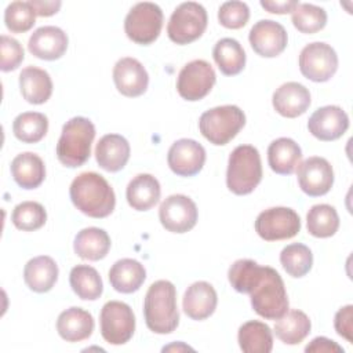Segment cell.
Segmentation results:
<instances>
[{
    "mask_svg": "<svg viewBox=\"0 0 353 353\" xmlns=\"http://www.w3.org/2000/svg\"><path fill=\"white\" fill-rule=\"evenodd\" d=\"M262 181V163L256 148L240 145L229 156L226 171V186L237 194L244 196L254 192Z\"/></svg>",
    "mask_w": 353,
    "mask_h": 353,
    "instance_id": "cell-5",
    "label": "cell"
},
{
    "mask_svg": "<svg viewBox=\"0 0 353 353\" xmlns=\"http://www.w3.org/2000/svg\"><path fill=\"white\" fill-rule=\"evenodd\" d=\"M306 353H343V347L339 346L332 339L325 336H317L310 341V343L305 347Z\"/></svg>",
    "mask_w": 353,
    "mask_h": 353,
    "instance_id": "cell-45",
    "label": "cell"
},
{
    "mask_svg": "<svg viewBox=\"0 0 353 353\" xmlns=\"http://www.w3.org/2000/svg\"><path fill=\"white\" fill-rule=\"evenodd\" d=\"M306 229L309 234L327 239L334 236L339 229V216L336 210L330 204H316L306 215Z\"/></svg>",
    "mask_w": 353,
    "mask_h": 353,
    "instance_id": "cell-36",
    "label": "cell"
},
{
    "mask_svg": "<svg viewBox=\"0 0 353 353\" xmlns=\"http://www.w3.org/2000/svg\"><path fill=\"white\" fill-rule=\"evenodd\" d=\"M280 263L291 277L299 279L310 272L313 254L307 245L302 243H292L281 250Z\"/></svg>",
    "mask_w": 353,
    "mask_h": 353,
    "instance_id": "cell-37",
    "label": "cell"
},
{
    "mask_svg": "<svg viewBox=\"0 0 353 353\" xmlns=\"http://www.w3.org/2000/svg\"><path fill=\"white\" fill-rule=\"evenodd\" d=\"M349 128L347 113L336 106L327 105L316 109L307 121L309 132L324 142L335 141L341 138Z\"/></svg>",
    "mask_w": 353,
    "mask_h": 353,
    "instance_id": "cell-17",
    "label": "cell"
},
{
    "mask_svg": "<svg viewBox=\"0 0 353 353\" xmlns=\"http://www.w3.org/2000/svg\"><path fill=\"white\" fill-rule=\"evenodd\" d=\"M48 131V119L40 112H23L14 119L12 132L23 143L40 142Z\"/></svg>",
    "mask_w": 353,
    "mask_h": 353,
    "instance_id": "cell-35",
    "label": "cell"
},
{
    "mask_svg": "<svg viewBox=\"0 0 353 353\" xmlns=\"http://www.w3.org/2000/svg\"><path fill=\"white\" fill-rule=\"evenodd\" d=\"M214 61L225 76H236L245 66V52L241 44L232 37L216 41L212 50Z\"/></svg>",
    "mask_w": 353,
    "mask_h": 353,
    "instance_id": "cell-33",
    "label": "cell"
},
{
    "mask_svg": "<svg viewBox=\"0 0 353 353\" xmlns=\"http://www.w3.org/2000/svg\"><path fill=\"white\" fill-rule=\"evenodd\" d=\"M310 328L312 323L307 314L302 310L292 309L277 319L274 334L285 345H298L309 335Z\"/></svg>",
    "mask_w": 353,
    "mask_h": 353,
    "instance_id": "cell-32",
    "label": "cell"
},
{
    "mask_svg": "<svg viewBox=\"0 0 353 353\" xmlns=\"http://www.w3.org/2000/svg\"><path fill=\"white\" fill-rule=\"evenodd\" d=\"M299 3L296 0H287V1H272V0H261V6L272 14H288L292 12L294 8Z\"/></svg>",
    "mask_w": 353,
    "mask_h": 353,
    "instance_id": "cell-47",
    "label": "cell"
},
{
    "mask_svg": "<svg viewBox=\"0 0 353 353\" xmlns=\"http://www.w3.org/2000/svg\"><path fill=\"white\" fill-rule=\"evenodd\" d=\"M251 306L266 320H277L288 312V296L277 270L263 266V272L250 292Z\"/></svg>",
    "mask_w": 353,
    "mask_h": 353,
    "instance_id": "cell-4",
    "label": "cell"
},
{
    "mask_svg": "<svg viewBox=\"0 0 353 353\" xmlns=\"http://www.w3.org/2000/svg\"><path fill=\"white\" fill-rule=\"evenodd\" d=\"M172 349H176V350H179V349L192 350V347H189V346H186V345H181V347H178L176 345H170V346H165V347H163V352H165V350H172Z\"/></svg>",
    "mask_w": 353,
    "mask_h": 353,
    "instance_id": "cell-48",
    "label": "cell"
},
{
    "mask_svg": "<svg viewBox=\"0 0 353 353\" xmlns=\"http://www.w3.org/2000/svg\"><path fill=\"white\" fill-rule=\"evenodd\" d=\"M11 221L14 226L23 232H33L44 226L47 221L46 208L37 201H22L15 205Z\"/></svg>",
    "mask_w": 353,
    "mask_h": 353,
    "instance_id": "cell-40",
    "label": "cell"
},
{
    "mask_svg": "<svg viewBox=\"0 0 353 353\" xmlns=\"http://www.w3.org/2000/svg\"><path fill=\"white\" fill-rule=\"evenodd\" d=\"M301 230L299 215L288 207H272L262 211L255 219V232L265 241L287 240Z\"/></svg>",
    "mask_w": 353,
    "mask_h": 353,
    "instance_id": "cell-10",
    "label": "cell"
},
{
    "mask_svg": "<svg viewBox=\"0 0 353 353\" xmlns=\"http://www.w3.org/2000/svg\"><path fill=\"white\" fill-rule=\"evenodd\" d=\"M302 150L291 138H277L268 148V163L272 171L280 175H291L299 165Z\"/></svg>",
    "mask_w": 353,
    "mask_h": 353,
    "instance_id": "cell-29",
    "label": "cell"
},
{
    "mask_svg": "<svg viewBox=\"0 0 353 353\" xmlns=\"http://www.w3.org/2000/svg\"><path fill=\"white\" fill-rule=\"evenodd\" d=\"M113 81L121 95L135 98L148 90L149 74L138 59L124 57L113 68Z\"/></svg>",
    "mask_w": 353,
    "mask_h": 353,
    "instance_id": "cell-18",
    "label": "cell"
},
{
    "mask_svg": "<svg viewBox=\"0 0 353 353\" xmlns=\"http://www.w3.org/2000/svg\"><path fill=\"white\" fill-rule=\"evenodd\" d=\"M4 22L10 32L25 33L36 23V12L29 1H12L4 11Z\"/></svg>",
    "mask_w": 353,
    "mask_h": 353,
    "instance_id": "cell-41",
    "label": "cell"
},
{
    "mask_svg": "<svg viewBox=\"0 0 353 353\" xmlns=\"http://www.w3.org/2000/svg\"><path fill=\"white\" fill-rule=\"evenodd\" d=\"M73 250L81 259L99 261L103 259L110 250V237L101 228H85L76 234Z\"/></svg>",
    "mask_w": 353,
    "mask_h": 353,
    "instance_id": "cell-30",
    "label": "cell"
},
{
    "mask_svg": "<svg viewBox=\"0 0 353 353\" xmlns=\"http://www.w3.org/2000/svg\"><path fill=\"white\" fill-rule=\"evenodd\" d=\"M11 175L22 189H36L46 178V165L40 156L32 152H23L11 161Z\"/></svg>",
    "mask_w": 353,
    "mask_h": 353,
    "instance_id": "cell-27",
    "label": "cell"
},
{
    "mask_svg": "<svg viewBox=\"0 0 353 353\" xmlns=\"http://www.w3.org/2000/svg\"><path fill=\"white\" fill-rule=\"evenodd\" d=\"M68 48V36L58 26H41L36 29L28 41V50L36 58L44 61L59 59Z\"/></svg>",
    "mask_w": 353,
    "mask_h": 353,
    "instance_id": "cell-19",
    "label": "cell"
},
{
    "mask_svg": "<svg viewBox=\"0 0 353 353\" xmlns=\"http://www.w3.org/2000/svg\"><path fill=\"white\" fill-rule=\"evenodd\" d=\"M0 40H1L0 41V51H1L0 69L3 72H11L18 69V66L22 63L25 58L22 46L19 44L18 40L7 34H1Z\"/></svg>",
    "mask_w": 353,
    "mask_h": 353,
    "instance_id": "cell-43",
    "label": "cell"
},
{
    "mask_svg": "<svg viewBox=\"0 0 353 353\" xmlns=\"http://www.w3.org/2000/svg\"><path fill=\"white\" fill-rule=\"evenodd\" d=\"M57 331L66 342H80L91 336L94 331V319L90 312L73 306L58 316Z\"/></svg>",
    "mask_w": 353,
    "mask_h": 353,
    "instance_id": "cell-23",
    "label": "cell"
},
{
    "mask_svg": "<svg viewBox=\"0 0 353 353\" xmlns=\"http://www.w3.org/2000/svg\"><path fill=\"white\" fill-rule=\"evenodd\" d=\"M216 81L212 66L204 59L188 62L179 72L176 79V91L181 98L194 102L210 94Z\"/></svg>",
    "mask_w": 353,
    "mask_h": 353,
    "instance_id": "cell-12",
    "label": "cell"
},
{
    "mask_svg": "<svg viewBox=\"0 0 353 353\" xmlns=\"http://www.w3.org/2000/svg\"><path fill=\"white\" fill-rule=\"evenodd\" d=\"M160 194V183L150 174H138L128 182L125 190L127 201L135 211L150 210L159 203Z\"/></svg>",
    "mask_w": 353,
    "mask_h": 353,
    "instance_id": "cell-25",
    "label": "cell"
},
{
    "mask_svg": "<svg viewBox=\"0 0 353 353\" xmlns=\"http://www.w3.org/2000/svg\"><path fill=\"white\" fill-rule=\"evenodd\" d=\"M291 14L292 23L301 33L313 34L321 30L327 23L325 10L314 4L299 3Z\"/></svg>",
    "mask_w": 353,
    "mask_h": 353,
    "instance_id": "cell-39",
    "label": "cell"
},
{
    "mask_svg": "<svg viewBox=\"0 0 353 353\" xmlns=\"http://www.w3.org/2000/svg\"><path fill=\"white\" fill-rule=\"evenodd\" d=\"M245 114L236 105H222L205 110L199 119L201 135L212 145L229 143L244 127Z\"/></svg>",
    "mask_w": 353,
    "mask_h": 353,
    "instance_id": "cell-6",
    "label": "cell"
},
{
    "mask_svg": "<svg viewBox=\"0 0 353 353\" xmlns=\"http://www.w3.org/2000/svg\"><path fill=\"white\" fill-rule=\"evenodd\" d=\"M299 188L310 197L327 194L334 185V170L330 161L320 156L307 157L296 167Z\"/></svg>",
    "mask_w": 353,
    "mask_h": 353,
    "instance_id": "cell-14",
    "label": "cell"
},
{
    "mask_svg": "<svg viewBox=\"0 0 353 353\" xmlns=\"http://www.w3.org/2000/svg\"><path fill=\"white\" fill-rule=\"evenodd\" d=\"M69 283L73 292L83 301H97L103 292L98 270L88 265H77L70 270Z\"/></svg>",
    "mask_w": 353,
    "mask_h": 353,
    "instance_id": "cell-34",
    "label": "cell"
},
{
    "mask_svg": "<svg viewBox=\"0 0 353 353\" xmlns=\"http://www.w3.org/2000/svg\"><path fill=\"white\" fill-rule=\"evenodd\" d=\"M353 306L346 305L341 307L334 317V327L339 336L345 338L347 342L352 343V332H353Z\"/></svg>",
    "mask_w": 353,
    "mask_h": 353,
    "instance_id": "cell-44",
    "label": "cell"
},
{
    "mask_svg": "<svg viewBox=\"0 0 353 353\" xmlns=\"http://www.w3.org/2000/svg\"><path fill=\"white\" fill-rule=\"evenodd\" d=\"M102 338L110 345L127 343L135 331V316L132 309L120 301L106 302L99 314Z\"/></svg>",
    "mask_w": 353,
    "mask_h": 353,
    "instance_id": "cell-9",
    "label": "cell"
},
{
    "mask_svg": "<svg viewBox=\"0 0 353 353\" xmlns=\"http://www.w3.org/2000/svg\"><path fill=\"white\" fill-rule=\"evenodd\" d=\"M73 205L87 216L106 218L116 205V194L109 182L97 172H81L69 188Z\"/></svg>",
    "mask_w": 353,
    "mask_h": 353,
    "instance_id": "cell-1",
    "label": "cell"
},
{
    "mask_svg": "<svg viewBox=\"0 0 353 353\" xmlns=\"http://www.w3.org/2000/svg\"><path fill=\"white\" fill-rule=\"evenodd\" d=\"M309 90L296 81H288L281 84L272 97L274 110L283 117L295 119L303 114L310 106Z\"/></svg>",
    "mask_w": 353,
    "mask_h": 353,
    "instance_id": "cell-20",
    "label": "cell"
},
{
    "mask_svg": "<svg viewBox=\"0 0 353 353\" xmlns=\"http://www.w3.org/2000/svg\"><path fill=\"white\" fill-rule=\"evenodd\" d=\"M163 11L150 1L137 3L124 19V32L130 40L141 46L152 44L163 28Z\"/></svg>",
    "mask_w": 353,
    "mask_h": 353,
    "instance_id": "cell-8",
    "label": "cell"
},
{
    "mask_svg": "<svg viewBox=\"0 0 353 353\" xmlns=\"http://www.w3.org/2000/svg\"><path fill=\"white\" fill-rule=\"evenodd\" d=\"M338 69V55L335 50L323 41L306 44L299 54L301 73L314 81H328Z\"/></svg>",
    "mask_w": 353,
    "mask_h": 353,
    "instance_id": "cell-11",
    "label": "cell"
},
{
    "mask_svg": "<svg viewBox=\"0 0 353 353\" xmlns=\"http://www.w3.org/2000/svg\"><path fill=\"white\" fill-rule=\"evenodd\" d=\"M167 163L174 174L179 176H193L204 167L205 149L194 139H178L168 149Z\"/></svg>",
    "mask_w": 353,
    "mask_h": 353,
    "instance_id": "cell-15",
    "label": "cell"
},
{
    "mask_svg": "<svg viewBox=\"0 0 353 353\" xmlns=\"http://www.w3.org/2000/svg\"><path fill=\"white\" fill-rule=\"evenodd\" d=\"M19 90L29 103L41 105L52 94V80L44 69L26 66L19 73Z\"/></svg>",
    "mask_w": 353,
    "mask_h": 353,
    "instance_id": "cell-28",
    "label": "cell"
},
{
    "mask_svg": "<svg viewBox=\"0 0 353 353\" xmlns=\"http://www.w3.org/2000/svg\"><path fill=\"white\" fill-rule=\"evenodd\" d=\"M95 138V127L87 117H73L62 127L57 143V157L69 168L83 165L91 156V145Z\"/></svg>",
    "mask_w": 353,
    "mask_h": 353,
    "instance_id": "cell-3",
    "label": "cell"
},
{
    "mask_svg": "<svg viewBox=\"0 0 353 353\" xmlns=\"http://www.w3.org/2000/svg\"><path fill=\"white\" fill-rule=\"evenodd\" d=\"M248 40L258 55L274 58L285 50L288 36L281 23L272 19H261L251 28Z\"/></svg>",
    "mask_w": 353,
    "mask_h": 353,
    "instance_id": "cell-16",
    "label": "cell"
},
{
    "mask_svg": "<svg viewBox=\"0 0 353 353\" xmlns=\"http://www.w3.org/2000/svg\"><path fill=\"white\" fill-rule=\"evenodd\" d=\"M146 279V270L141 262L132 258L116 261L109 270L110 285L121 294H132L141 288Z\"/></svg>",
    "mask_w": 353,
    "mask_h": 353,
    "instance_id": "cell-24",
    "label": "cell"
},
{
    "mask_svg": "<svg viewBox=\"0 0 353 353\" xmlns=\"http://www.w3.org/2000/svg\"><path fill=\"white\" fill-rule=\"evenodd\" d=\"M130 143L120 134H106L95 146L97 163L108 172H117L123 170L130 159Z\"/></svg>",
    "mask_w": 353,
    "mask_h": 353,
    "instance_id": "cell-21",
    "label": "cell"
},
{
    "mask_svg": "<svg viewBox=\"0 0 353 353\" xmlns=\"http://www.w3.org/2000/svg\"><path fill=\"white\" fill-rule=\"evenodd\" d=\"M146 327L154 334H171L179 324L176 290L168 280H157L146 291L143 301Z\"/></svg>",
    "mask_w": 353,
    "mask_h": 353,
    "instance_id": "cell-2",
    "label": "cell"
},
{
    "mask_svg": "<svg viewBox=\"0 0 353 353\" xmlns=\"http://www.w3.org/2000/svg\"><path fill=\"white\" fill-rule=\"evenodd\" d=\"M250 19V8L244 1H225L218 10V21L223 28L240 29Z\"/></svg>",
    "mask_w": 353,
    "mask_h": 353,
    "instance_id": "cell-42",
    "label": "cell"
},
{
    "mask_svg": "<svg viewBox=\"0 0 353 353\" xmlns=\"http://www.w3.org/2000/svg\"><path fill=\"white\" fill-rule=\"evenodd\" d=\"M199 212L194 201L185 194H171L159 208L163 228L171 233H186L197 223Z\"/></svg>",
    "mask_w": 353,
    "mask_h": 353,
    "instance_id": "cell-13",
    "label": "cell"
},
{
    "mask_svg": "<svg viewBox=\"0 0 353 353\" xmlns=\"http://www.w3.org/2000/svg\"><path fill=\"white\" fill-rule=\"evenodd\" d=\"M218 303L215 288L207 281H196L188 287L183 294L182 307L192 320H204L210 317Z\"/></svg>",
    "mask_w": 353,
    "mask_h": 353,
    "instance_id": "cell-22",
    "label": "cell"
},
{
    "mask_svg": "<svg viewBox=\"0 0 353 353\" xmlns=\"http://www.w3.org/2000/svg\"><path fill=\"white\" fill-rule=\"evenodd\" d=\"M208 17L205 8L196 1L181 3L171 14L167 34L179 46L189 44L203 36L207 29Z\"/></svg>",
    "mask_w": 353,
    "mask_h": 353,
    "instance_id": "cell-7",
    "label": "cell"
},
{
    "mask_svg": "<svg viewBox=\"0 0 353 353\" xmlns=\"http://www.w3.org/2000/svg\"><path fill=\"white\" fill-rule=\"evenodd\" d=\"M263 266L258 265L252 259H237L229 268L228 279L233 290L241 294H248L252 291L255 283L261 277Z\"/></svg>",
    "mask_w": 353,
    "mask_h": 353,
    "instance_id": "cell-38",
    "label": "cell"
},
{
    "mask_svg": "<svg viewBox=\"0 0 353 353\" xmlns=\"http://www.w3.org/2000/svg\"><path fill=\"white\" fill-rule=\"evenodd\" d=\"M239 346L244 353H270L273 332L270 327L258 320H250L239 328Z\"/></svg>",
    "mask_w": 353,
    "mask_h": 353,
    "instance_id": "cell-31",
    "label": "cell"
},
{
    "mask_svg": "<svg viewBox=\"0 0 353 353\" xmlns=\"http://www.w3.org/2000/svg\"><path fill=\"white\" fill-rule=\"evenodd\" d=\"M29 3L39 17H51L57 14L62 6L59 0H29Z\"/></svg>",
    "mask_w": 353,
    "mask_h": 353,
    "instance_id": "cell-46",
    "label": "cell"
},
{
    "mask_svg": "<svg viewBox=\"0 0 353 353\" xmlns=\"http://www.w3.org/2000/svg\"><path fill=\"white\" fill-rule=\"evenodd\" d=\"M58 273L57 262L51 256L40 255L28 261L23 269V280L32 291L43 294L55 285Z\"/></svg>",
    "mask_w": 353,
    "mask_h": 353,
    "instance_id": "cell-26",
    "label": "cell"
}]
</instances>
